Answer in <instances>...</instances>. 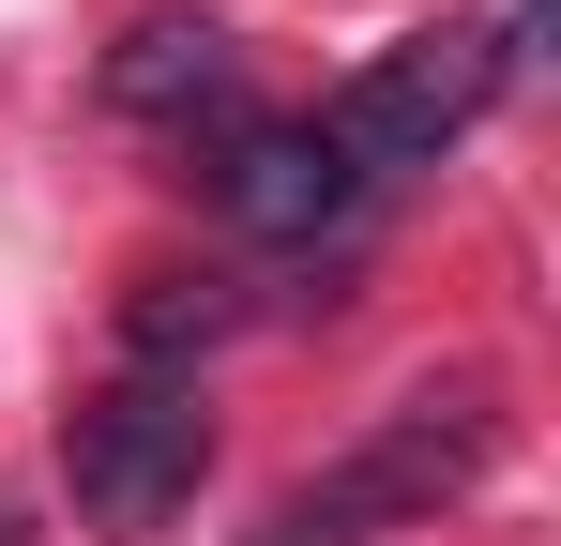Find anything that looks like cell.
Wrapping results in <instances>:
<instances>
[{
    "label": "cell",
    "mask_w": 561,
    "mask_h": 546,
    "mask_svg": "<svg viewBox=\"0 0 561 546\" xmlns=\"http://www.w3.org/2000/svg\"><path fill=\"white\" fill-rule=\"evenodd\" d=\"M485 455H501V425H485V395H410V410H379V441L365 455H334L304 501H274V532L259 546H379V532H410V516H440L456 486H485Z\"/></svg>",
    "instance_id": "obj_1"
},
{
    "label": "cell",
    "mask_w": 561,
    "mask_h": 546,
    "mask_svg": "<svg viewBox=\"0 0 561 546\" xmlns=\"http://www.w3.org/2000/svg\"><path fill=\"white\" fill-rule=\"evenodd\" d=\"M485 91H501V46L485 31H410V46H379L365 77L319 106V137H334L350 182H410V168H440L470 122H485Z\"/></svg>",
    "instance_id": "obj_2"
},
{
    "label": "cell",
    "mask_w": 561,
    "mask_h": 546,
    "mask_svg": "<svg viewBox=\"0 0 561 546\" xmlns=\"http://www.w3.org/2000/svg\"><path fill=\"white\" fill-rule=\"evenodd\" d=\"M197 470H213L197 379H106L92 410L61 425V486H77L92 532H168V516L197 501Z\"/></svg>",
    "instance_id": "obj_3"
},
{
    "label": "cell",
    "mask_w": 561,
    "mask_h": 546,
    "mask_svg": "<svg viewBox=\"0 0 561 546\" xmlns=\"http://www.w3.org/2000/svg\"><path fill=\"white\" fill-rule=\"evenodd\" d=\"M213 197H228V228H243V243H319V228H350V197H365V182L334 168V137H319V122H228Z\"/></svg>",
    "instance_id": "obj_4"
},
{
    "label": "cell",
    "mask_w": 561,
    "mask_h": 546,
    "mask_svg": "<svg viewBox=\"0 0 561 546\" xmlns=\"http://www.w3.org/2000/svg\"><path fill=\"white\" fill-rule=\"evenodd\" d=\"M228 77H243V46L213 31V15H137L122 46H106V106L122 122H228Z\"/></svg>",
    "instance_id": "obj_5"
},
{
    "label": "cell",
    "mask_w": 561,
    "mask_h": 546,
    "mask_svg": "<svg viewBox=\"0 0 561 546\" xmlns=\"http://www.w3.org/2000/svg\"><path fill=\"white\" fill-rule=\"evenodd\" d=\"M213 319H228V304H213V273H197V288H183V273H168V288H152V304H137V350L168 364V350H197V334H213Z\"/></svg>",
    "instance_id": "obj_6"
}]
</instances>
